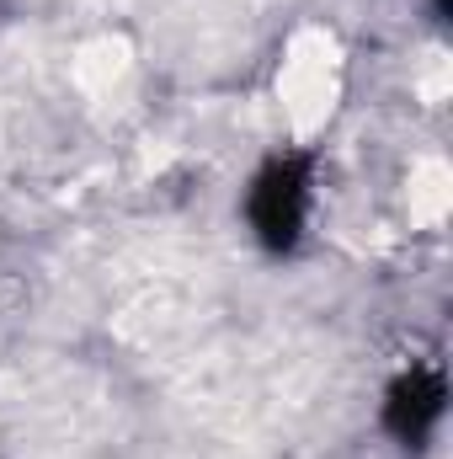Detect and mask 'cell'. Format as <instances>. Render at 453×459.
<instances>
[{"label": "cell", "mask_w": 453, "mask_h": 459, "mask_svg": "<svg viewBox=\"0 0 453 459\" xmlns=\"http://www.w3.org/2000/svg\"><path fill=\"white\" fill-rule=\"evenodd\" d=\"M261 198L272 204V214L261 220V225H267V235L288 240V235H294V225H299V198H304V187L294 182V171H272V182L261 187Z\"/></svg>", "instance_id": "6da1fadb"}]
</instances>
